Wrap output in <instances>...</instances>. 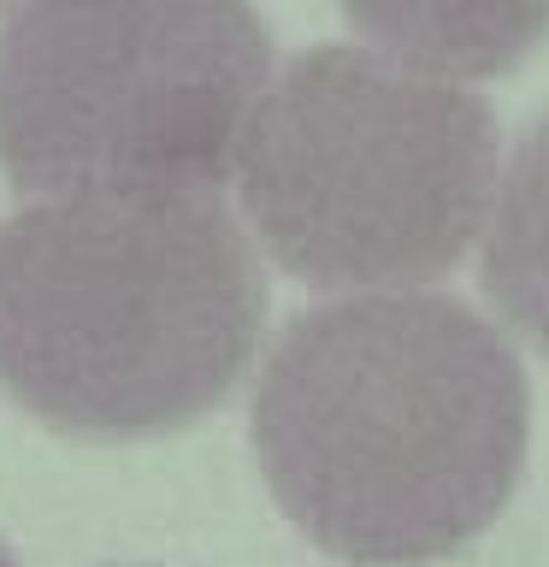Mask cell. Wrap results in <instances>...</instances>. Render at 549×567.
<instances>
[{"label": "cell", "mask_w": 549, "mask_h": 567, "mask_svg": "<svg viewBox=\"0 0 549 567\" xmlns=\"http://www.w3.org/2000/svg\"><path fill=\"white\" fill-rule=\"evenodd\" d=\"M531 384L467 301L366 290L290 319L255 390L283 520L349 567H437L520 491Z\"/></svg>", "instance_id": "cell-1"}, {"label": "cell", "mask_w": 549, "mask_h": 567, "mask_svg": "<svg viewBox=\"0 0 549 567\" xmlns=\"http://www.w3.org/2000/svg\"><path fill=\"white\" fill-rule=\"evenodd\" d=\"M266 331L213 189H83L0 225V390L48 432L142 443L219 414Z\"/></svg>", "instance_id": "cell-2"}, {"label": "cell", "mask_w": 549, "mask_h": 567, "mask_svg": "<svg viewBox=\"0 0 549 567\" xmlns=\"http://www.w3.org/2000/svg\"><path fill=\"white\" fill-rule=\"evenodd\" d=\"M230 172L290 278L402 290L449 278L485 237L503 136L473 89L319 42L266 83Z\"/></svg>", "instance_id": "cell-3"}, {"label": "cell", "mask_w": 549, "mask_h": 567, "mask_svg": "<svg viewBox=\"0 0 549 567\" xmlns=\"http://www.w3.org/2000/svg\"><path fill=\"white\" fill-rule=\"evenodd\" d=\"M272 83L255 0H18L0 172L18 195L219 189Z\"/></svg>", "instance_id": "cell-4"}, {"label": "cell", "mask_w": 549, "mask_h": 567, "mask_svg": "<svg viewBox=\"0 0 549 567\" xmlns=\"http://www.w3.org/2000/svg\"><path fill=\"white\" fill-rule=\"evenodd\" d=\"M361 42L419 78L490 83L549 42V0H343Z\"/></svg>", "instance_id": "cell-5"}, {"label": "cell", "mask_w": 549, "mask_h": 567, "mask_svg": "<svg viewBox=\"0 0 549 567\" xmlns=\"http://www.w3.org/2000/svg\"><path fill=\"white\" fill-rule=\"evenodd\" d=\"M485 296L549 361V113L520 136L485 219Z\"/></svg>", "instance_id": "cell-6"}, {"label": "cell", "mask_w": 549, "mask_h": 567, "mask_svg": "<svg viewBox=\"0 0 549 567\" xmlns=\"http://www.w3.org/2000/svg\"><path fill=\"white\" fill-rule=\"evenodd\" d=\"M0 567H18V556H12V549H7V544H0Z\"/></svg>", "instance_id": "cell-7"}, {"label": "cell", "mask_w": 549, "mask_h": 567, "mask_svg": "<svg viewBox=\"0 0 549 567\" xmlns=\"http://www.w3.org/2000/svg\"><path fill=\"white\" fill-rule=\"evenodd\" d=\"M0 7H18V0H0Z\"/></svg>", "instance_id": "cell-8"}]
</instances>
